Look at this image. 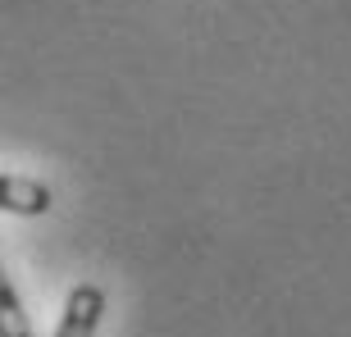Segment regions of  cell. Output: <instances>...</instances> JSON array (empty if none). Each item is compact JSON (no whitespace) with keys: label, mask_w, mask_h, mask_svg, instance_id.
Wrapping results in <instances>:
<instances>
[{"label":"cell","mask_w":351,"mask_h":337,"mask_svg":"<svg viewBox=\"0 0 351 337\" xmlns=\"http://www.w3.org/2000/svg\"><path fill=\"white\" fill-rule=\"evenodd\" d=\"M0 324H5V337H32V328H27V314H23V305H19V292H14V283H0Z\"/></svg>","instance_id":"obj_3"},{"label":"cell","mask_w":351,"mask_h":337,"mask_svg":"<svg viewBox=\"0 0 351 337\" xmlns=\"http://www.w3.org/2000/svg\"><path fill=\"white\" fill-rule=\"evenodd\" d=\"M0 205L10 214H46L51 210V187H41L32 178H19V173H5L0 178Z\"/></svg>","instance_id":"obj_2"},{"label":"cell","mask_w":351,"mask_h":337,"mask_svg":"<svg viewBox=\"0 0 351 337\" xmlns=\"http://www.w3.org/2000/svg\"><path fill=\"white\" fill-rule=\"evenodd\" d=\"M105 314V292L96 283H78L64 301V319L55 328V337H96Z\"/></svg>","instance_id":"obj_1"}]
</instances>
